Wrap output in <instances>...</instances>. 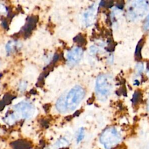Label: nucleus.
<instances>
[{
  "label": "nucleus",
  "instance_id": "1",
  "mask_svg": "<svg viewBox=\"0 0 149 149\" xmlns=\"http://www.w3.org/2000/svg\"><path fill=\"white\" fill-rule=\"evenodd\" d=\"M85 96L84 90L79 86L73 87L65 97V103L68 111L74 110Z\"/></svg>",
  "mask_w": 149,
  "mask_h": 149
},
{
  "label": "nucleus",
  "instance_id": "2",
  "mask_svg": "<svg viewBox=\"0 0 149 149\" xmlns=\"http://www.w3.org/2000/svg\"><path fill=\"white\" fill-rule=\"evenodd\" d=\"M121 140V136L114 127H108L105 129L100 137L101 143L105 149H111L116 146Z\"/></svg>",
  "mask_w": 149,
  "mask_h": 149
},
{
  "label": "nucleus",
  "instance_id": "3",
  "mask_svg": "<svg viewBox=\"0 0 149 149\" xmlns=\"http://www.w3.org/2000/svg\"><path fill=\"white\" fill-rule=\"evenodd\" d=\"M112 84L111 77L107 74H100L96 80L95 90L100 97H107L112 90Z\"/></svg>",
  "mask_w": 149,
  "mask_h": 149
},
{
  "label": "nucleus",
  "instance_id": "4",
  "mask_svg": "<svg viewBox=\"0 0 149 149\" xmlns=\"http://www.w3.org/2000/svg\"><path fill=\"white\" fill-rule=\"evenodd\" d=\"M148 5L145 1H134L128 9V15L131 19H137L146 15Z\"/></svg>",
  "mask_w": 149,
  "mask_h": 149
},
{
  "label": "nucleus",
  "instance_id": "5",
  "mask_svg": "<svg viewBox=\"0 0 149 149\" xmlns=\"http://www.w3.org/2000/svg\"><path fill=\"white\" fill-rule=\"evenodd\" d=\"M16 111L19 112L23 118L29 119L31 118L35 111L34 106L27 102H20L14 106Z\"/></svg>",
  "mask_w": 149,
  "mask_h": 149
},
{
  "label": "nucleus",
  "instance_id": "6",
  "mask_svg": "<svg viewBox=\"0 0 149 149\" xmlns=\"http://www.w3.org/2000/svg\"><path fill=\"white\" fill-rule=\"evenodd\" d=\"M83 55V50L80 47H75L69 51L67 54V58L69 62L76 63L80 61Z\"/></svg>",
  "mask_w": 149,
  "mask_h": 149
},
{
  "label": "nucleus",
  "instance_id": "7",
  "mask_svg": "<svg viewBox=\"0 0 149 149\" xmlns=\"http://www.w3.org/2000/svg\"><path fill=\"white\" fill-rule=\"evenodd\" d=\"M95 17V8L92 6L84 14L85 23L87 26L91 25Z\"/></svg>",
  "mask_w": 149,
  "mask_h": 149
},
{
  "label": "nucleus",
  "instance_id": "8",
  "mask_svg": "<svg viewBox=\"0 0 149 149\" xmlns=\"http://www.w3.org/2000/svg\"><path fill=\"white\" fill-rule=\"evenodd\" d=\"M56 108L60 113H65L68 111L65 103V98H64V97H61L57 100Z\"/></svg>",
  "mask_w": 149,
  "mask_h": 149
},
{
  "label": "nucleus",
  "instance_id": "9",
  "mask_svg": "<svg viewBox=\"0 0 149 149\" xmlns=\"http://www.w3.org/2000/svg\"><path fill=\"white\" fill-rule=\"evenodd\" d=\"M35 17H31L30 19H29V20H27V23L26 24V26L25 28V34L27 33V32H30L31 31V30L33 29V27H34L35 24H36V19H34Z\"/></svg>",
  "mask_w": 149,
  "mask_h": 149
},
{
  "label": "nucleus",
  "instance_id": "10",
  "mask_svg": "<svg viewBox=\"0 0 149 149\" xmlns=\"http://www.w3.org/2000/svg\"><path fill=\"white\" fill-rule=\"evenodd\" d=\"M143 44H144V40L142 38L139 41V42L136 47V51H135V55H136V58L137 59H140L141 58V49L142 48Z\"/></svg>",
  "mask_w": 149,
  "mask_h": 149
},
{
  "label": "nucleus",
  "instance_id": "11",
  "mask_svg": "<svg viewBox=\"0 0 149 149\" xmlns=\"http://www.w3.org/2000/svg\"><path fill=\"white\" fill-rule=\"evenodd\" d=\"M17 45V43L16 41H9L6 45V52L8 53H9L12 52V51L13 50V49L16 47Z\"/></svg>",
  "mask_w": 149,
  "mask_h": 149
},
{
  "label": "nucleus",
  "instance_id": "12",
  "mask_svg": "<svg viewBox=\"0 0 149 149\" xmlns=\"http://www.w3.org/2000/svg\"><path fill=\"white\" fill-rule=\"evenodd\" d=\"M68 144V141L65 139H59L55 144V146L56 147H61L63 146H67Z\"/></svg>",
  "mask_w": 149,
  "mask_h": 149
},
{
  "label": "nucleus",
  "instance_id": "13",
  "mask_svg": "<svg viewBox=\"0 0 149 149\" xmlns=\"http://www.w3.org/2000/svg\"><path fill=\"white\" fill-rule=\"evenodd\" d=\"M84 137V129L83 127H81L78 132L77 136V142L80 143Z\"/></svg>",
  "mask_w": 149,
  "mask_h": 149
},
{
  "label": "nucleus",
  "instance_id": "14",
  "mask_svg": "<svg viewBox=\"0 0 149 149\" xmlns=\"http://www.w3.org/2000/svg\"><path fill=\"white\" fill-rule=\"evenodd\" d=\"M140 93L139 91H136L133 95V102L134 104H137L140 100Z\"/></svg>",
  "mask_w": 149,
  "mask_h": 149
},
{
  "label": "nucleus",
  "instance_id": "15",
  "mask_svg": "<svg viewBox=\"0 0 149 149\" xmlns=\"http://www.w3.org/2000/svg\"><path fill=\"white\" fill-rule=\"evenodd\" d=\"M27 84L24 81H22L19 84V88L21 91H24L26 88Z\"/></svg>",
  "mask_w": 149,
  "mask_h": 149
},
{
  "label": "nucleus",
  "instance_id": "16",
  "mask_svg": "<svg viewBox=\"0 0 149 149\" xmlns=\"http://www.w3.org/2000/svg\"><path fill=\"white\" fill-rule=\"evenodd\" d=\"M144 27V29L146 30L149 31V16L147 17V19H146V20L145 22Z\"/></svg>",
  "mask_w": 149,
  "mask_h": 149
},
{
  "label": "nucleus",
  "instance_id": "17",
  "mask_svg": "<svg viewBox=\"0 0 149 149\" xmlns=\"http://www.w3.org/2000/svg\"><path fill=\"white\" fill-rule=\"evenodd\" d=\"M6 12V8L2 4H0V12L1 13H5Z\"/></svg>",
  "mask_w": 149,
  "mask_h": 149
},
{
  "label": "nucleus",
  "instance_id": "18",
  "mask_svg": "<svg viewBox=\"0 0 149 149\" xmlns=\"http://www.w3.org/2000/svg\"><path fill=\"white\" fill-rule=\"evenodd\" d=\"M147 76H148V77H149V69L148 70V71H147Z\"/></svg>",
  "mask_w": 149,
  "mask_h": 149
},
{
  "label": "nucleus",
  "instance_id": "19",
  "mask_svg": "<svg viewBox=\"0 0 149 149\" xmlns=\"http://www.w3.org/2000/svg\"><path fill=\"white\" fill-rule=\"evenodd\" d=\"M148 111H149V102H148Z\"/></svg>",
  "mask_w": 149,
  "mask_h": 149
}]
</instances>
